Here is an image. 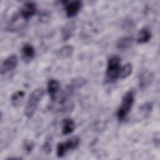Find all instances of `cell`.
Instances as JSON below:
<instances>
[{
  "label": "cell",
  "instance_id": "1",
  "mask_svg": "<svg viewBox=\"0 0 160 160\" xmlns=\"http://www.w3.org/2000/svg\"><path fill=\"white\" fill-rule=\"evenodd\" d=\"M44 94V92L42 88H37L31 93L24 109V115L28 118L30 119L33 116Z\"/></svg>",
  "mask_w": 160,
  "mask_h": 160
},
{
  "label": "cell",
  "instance_id": "2",
  "mask_svg": "<svg viewBox=\"0 0 160 160\" xmlns=\"http://www.w3.org/2000/svg\"><path fill=\"white\" fill-rule=\"evenodd\" d=\"M134 102V92L129 90L124 95L117 111V118L119 121H123L129 114Z\"/></svg>",
  "mask_w": 160,
  "mask_h": 160
},
{
  "label": "cell",
  "instance_id": "3",
  "mask_svg": "<svg viewBox=\"0 0 160 160\" xmlns=\"http://www.w3.org/2000/svg\"><path fill=\"white\" fill-rule=\"evenodd\" d=\"M120 64L121 59L118 56H112L108 59L106 71L108 82H112L119 78L121 69Z\"/></svg>",
  "mask_w": 160,
  "mask_h": 160
},
{
  "label": "cell",
  "instance_id": "4",
  "mask_svg": "<svg viewBox=\"0 0 160 160\" xmlns=\"http://www.w3.org/2000/svg\"><path fill=\"white\" fill-rule=\"evenodd\" d=\"M80 142V139L78 136H74L65 142L58 143L56 148V154L58 158H62L69 151L76 149Z\"/></svg>",
  "mask_w": 160,
  "mask_h": 160
},
{
  "label": "cell",
  "instance_id": "5",
  "mask_svg": "<svg viewBox=\"0 0 160 160\" xmlns=\"http://www.w3.org/2000/svg\"><path fill=\"white\" fill-rule=\"evenodd\" d=\"M18 62V57L14 54L7 58L1 64V74L3 75L12 71L17 67Z\"/></svg>",
  "mask_w": 160,
  "mask_h": 160
},
{
  "label": "cell",
  "instance_id": "6",
  "mask_svg": "<svg viewBox=\"0 0 160 160\" xmlns=\"http://www.w3.org/2000/svg\"><path fill=\"white\" fill-rule=\"evenodd\" d=\"M82 5V2L81 1L65 2V11L66 16L69 18H72L76 16L79 12Z\"/></svg>",
  "mask_w": 160,
  "mask_h": 160
},
{
  "label": "cell",
  "instance_id": "7",
  "mask_svg": "<svg viewBox=\"0 0 160 160\" xmlns=\"http://www.w3.org/2000/svg\"><path fill=\"white\" fill-rule=\"evenodd\" d=\"M36 12V6L33 2H25L20 9V15L24 20L30 19Z\"/></svg>",
  "mask_w": 160,
  "mask_h": 160
},
{
  "label": "cell",
  "instance_id": "8",
  "mask_svg": "<svg viewBox=\"0 0 160 160\" xmlns=\"http://www.w3.org/2000/svg\"><path fill=\"white\" fill-rule=\"evenodd\" d=\"M153 80V74L148 71L144 70L142 71L139 77V88L143 90L148 87Z\"/></svg>",
  "mask_w": 160,
  "mask_h": 160
},
{
  "label": "cell",
  "instance_id": "9",
  "mask_svg": "<svg viewBox=\"0 0 160 160\" xmlns=\"http://www.w3.org/2000/svg\"><path fill=\"white\" fill-rule=\"evenodd\" d=\"M34 56L35 50L34 47L29 43L24 44L21 48V56L24 62H29L33 59Z\"/></svg>",
  "mask_w": 160,
  "mask_h": 160
},
{
  "label": "cell",
  "instance_id": "10",
  "mask_svg": "<svg viewBox=\"0 0 160 160\" xmlns=\"http://www.w3.org/2000/svg\"><path fill=\"white\" fill-rule=\"evenodd\" d=\"M60 89V84L56 79H50L48 82L47 90L51 101H54L56 99L57 94Z\"/></svg>",
  "mask_w": 160,
  "mask_h": 160
},
{
  "label": "cell",
  "instance_id": "11",
  "mask_svg": "<svg viewBox=\"0 0 160 160\" xmlns=\"http://www.w3.org/2000/svg\"><path fill=\"white\" fill-rule=\"evenodd\" d=\"M75 129V123L74 121L70 118L64 119L62 121V133L64 135L71 134Z\"/></svg>",
  "mask_w": 160,
  "mask_h": 160
},
{
  "label": "cell",
  "instance_id": "12",
  "mask_svg": "<svg viewBox=\"0 0 160 160\" xmlns=\"http://www.w3.org/2000/svg\"><path fill=\"white\" fill-rule=\"evenodd\" d=\"M151 38V32L148 28L142 29L138 35L137 41L139 44H145L150 41Z\"/></svg>",
  "mask_w": 160,
  "mask_h": 160
},
{
  "label": "cell",
  "instance_id": "13",
  "mask_svg": "<svg viewBox=\"0 0 160 160\" xmlns=\"http://www.w3.org/2000/svg\"><path fill=\"white\" fill-rule=\"evenodd\" d=\"M24 97V92L22 91H18L14 93L11 98V104L14 107L19 106L22 102Z\"/></svg>",
  "mask_w": 160,
  "mask_h": 160
},
{
  "label": "cell",
  "instance_id": "14",
  "mask_svg": "<svg viewBox=\"0 0 160 160\" xmlns=\"http://www.w3.org/2000/svg\"><path fill=\"white\" fill-rule=\"evenodd\" d=\"M132 43V38L131 37H124L119 39L117 43L116 46L119 49H126L129 48Z\"/></svg>",
  "mask_w": 160,
  "mask_h": 160
},
{
  "label": "cell",
  "instance_id": "15",
  "mask_svg": "<svg viewBox=\"0 0 160 160\" xmlns=\"http://www.w3.org/2000/svg\"><path fill=\"white\" fill-rule=\"evenodd\" d=\"M73 52V48L71 46H65L61 48L57 52V55L62 59L68 58L71 56Z\"/></svg>",
  "mask_w": 160,
  "mask_h": 160
},
{
  "label": "cell",
  "instance_id": "16",
  "mask_svg": "<svg viewBox=\"0 0 160 160\" xmlns=\"http://www.w3.org/2000/svg\"><path fill=\"white\" fill-rule=\"evenodd\" d=\"M132 71V66L131 63H127L122 67H121L119 78L124 79L129 77Z\"/></svg>",
  "mask_w": 160,
  "mask_h": 160
},
{
  "label": "cell",
  "instance_id": "17",
  "mask_svg": "<svg viewBox=\"0 0 160 160\" xmlns=\"http://www.w3.org/2000/svg\"><path fill=\"white\" fill-rule=\"evenodd\" d=\"M73 28L71 26H66L62 29V36L64 41L68 39L72 34Z\"/></svg>",
  "mask_w": 160,
  "mask_h": 160
},
{
  "label": "cell",
  "instance_id": "18",
  "mask_svg": "<svg viewBox=\"0 0 160 160\" xmlns=\"http://www.w3.org/2000/svg\"><path fill=\"white\" fill-rule=\"evenodd\" d=\"M24 148L26 151L29 152L33 148V144L31 142H25Z\"/></svg>",
  "mask_w": 160,
  "mask_h": 160
}]
</instances>
